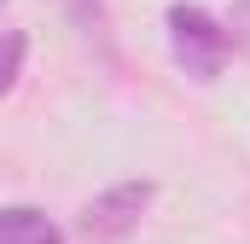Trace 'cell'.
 I'll return each instance as SVG.
<instances>
[{
    "label": "cell",
    "instance_id": "cell-4",
    "mask_svg": "<svg viewBox=\"0 0 250 244\" xmlns=\"http://www.w3.org/2000/svg\"><path fill=\"white\" fill-rule=\"evenodd\" d=\"M23 53H29L23 29H0V99L18 87V76H23Z\"/></svg>",
    "mask_w": 250,
    "mask_h": 244
},
{
    "label": "cell",
    "instance_id": "cell-2",
    "mask_svg": "<svg viewBox=\"0 0 250 244\" xmlns=\"http://www.w3.org/2000/svg\"><path fill=\"white\" fill-rule=\"evenodd\" d=\"M151 181H117L105 186L99 198H87V209H82V233L87 239H123L140 227V215L151 209Z\"/></svg>",
    "mask_w": 250,
    "mask_h": 244
},
{
    "label": "cell",
    "instance_id": "cell-1",
    "mask_svg": "<svg viewBox=\"0 0 250 244\" xmlns=\"http://www.w3.org/2000/svg\"><path fill=\"white\" fill-rule=\"evenodd\" d=\"M163 29H169V59L187 70L192 81H221V70L233 59V35H227V23L221 18H209L204 6H187V0H175L169 12H163Z\"/></svg>",
    "mask_w": 250,
    "mask_h": 244
},
{
    "label": "cell",
    "instance_id": "cell-3",
    "mask_svg": "<svg viewBox=\"0 0 250 244\" xmlns=\"http://www.w3.org/2000/svg\"><path fill=\"white\" fill-rule=\"evenodd\" d=\"M0 244H64V233L35 203H6L0 209Z\"/></svg>",
    "mask_w": 250,
    "mask_h": 244
},
{
    "label": "cell",
    "instance_id": "cell-5",
    "mask_svg": "<svg viewBox=\"0 0 250 244\" xmlns=\"http://www.w3.org/2000/svg\"><path fill=\"white\" fill-rule=\"evenodd\" d=\"M0 6H6V0H0Z\"/></svg>",
    "mask_w": 250,
    "mask_h": 244
}]
</instances>
